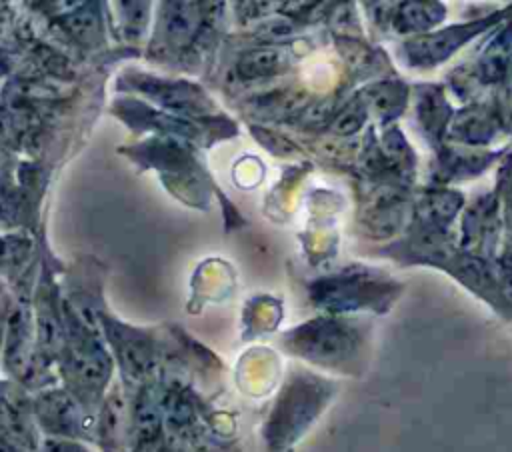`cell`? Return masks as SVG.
<instances>
[{"label":"cell","instance_id":"2","mask_svg":"<svg viewBox=\"0 0 512 452\" xmlns=\"http://www.w3.org/2000/svg\"><path fill=\"white\" fill-rule=\"evenodd\" d=\"M498 16L484 18L480 22L472 24H462V26H450L446 30H440L436 34L424 36V38H414L412 42H406L402 46L406 60L412 66H434L448 58L456 48L466 44L472 36L482 32L490 22H496Z\"/></svg>","mask_w":512,"mask_h":452},{"label":"cell","instance_id":"6","mask_svg":"<svg viewBox=\"0 0 512 452\" xmlns=\"http://www.w3.org/2000/svg\"><path fill=\"white\" fill-rule=\"evenodd\" d=\"M430 8H434L432 4H412L410 8L402 10V30H410V28H424L428 26L430 18H424V14H430ZM434 22V20H432Z\"/></svg>","mask_w":512,"mask_h":452},{"label":"cell","instance_id":"5","mask_svg":"<svg viewBox=\"0 0 512 452\" xmlns=\"http://www.w3.org/2000/svg\"><path fill=\"white\" fill-rule=\"evenodd\" d=\"M166 26H168V32H170L174 38H188L190 32H192V28H194L192 12H190L186 6H180L178 10H172Z\"/></svg>","mask_w":512,"mask_h":452},{"label":"cell","instance_id":"1","mask_svg":"<svg viewBox=\"0 0 512 452\" xmlns=\"http://www.w3.org/2000/svg\"><path fill=\"white\" fill-rule=\"evenodd\" d=\"M358 344V332L352 326L334 320H316L294 334L296 350L302 352V356L324 364H338L352 358Z\"/></svg>","mask_w":512,"mask_h":452},{"label":"cell","instance_id":"8","mask_svg":"<svg viewBox=\"0 0 512 452\" xmlns=\"http://www.w3.org/2000/svg\"><path fill=\"white\" fill-rule=\"evenodd\" d=\"M0 452H22L12 440H8L6 436L0 434Z\"/></svg>","mask_w":512,"mask_h":452},{"label":"cell","instance_id":"4","mask_svg":"<svg viewBox=\"0 0 512 452\" xmlns=\"http://www.w3.org/2000/svg\"><path fill=\"white\" fill-rule=\"evenodd\" d=\"M286 66V56L280 50L274 48H260L242 60L240 68L248 76H262V74H274Z\"/></svg>","mask_w":512,"mask_h":452},{"label":"cell","instance_id":"7","mask_svg":"<svg viewBox=\"0 0 512 452\" xmlns=\"http://www.w3.org/2000/svg\"><path fill=\"white\" fill-rule=\"evenodd\" d=\"M44 452H84V450L74 444H66V442H48Z\"/></svg>","mask_w":512,"mask_h":452},{"label":"cell","instance_id":"3","mask_svg":"<svg viewBox=\"0 0 512 452\" xmlns=\"http://www.w3.org/2000/svg\"><path fill=\"white\" fill-rule=\"evenodd\" d=\"M44 420L54 428L62 432H70L76 426V408L64 394H50L42 398L40 404Z\"/></svg>","mask_w":512,"mask_h":452}]
</instances>
